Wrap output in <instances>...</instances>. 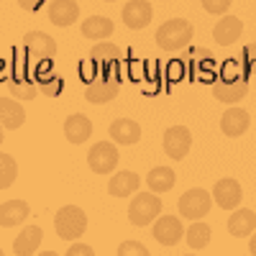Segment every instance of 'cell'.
Masks as SVG:
<instances>
[{
    "instance_id": "6da1fadb",
    "label": "cell",
    "mask_w": 256,
    "mask_h": 256,
    "mask_svg": "<svg viewBox=\"0 0 256 256\" xmlns=\"http://www.w3.org/2000/svg\"><path fill=\"white\" fill-rule=\"evenodd\" d=\"M246 92H248L246 72L238 67V62H226L223 72L212 80V98L226 105H236L246 98Z\"/></svg>"
},
{
    "instance_id": "7a4b0ae2",
    "label": "cell",
    "mask_w": 256,
    "mask_h": 256,
    "mask_svg": "<svg viewBox=\"0 0 256 256\" xmlns=\"http://www.w3.org/2000/svg\"><path fill=\"white\" fill-rule=\"evenodd\" d=\"M192 34H195V28L187 18H169L156 31V44L164 52H180L190 44Z\"/></svg>"
},
{
    "instance_id": "3957f363",
    "label": "cell",
    "mask_w": 256,
    "mask_h": 256,
    "mask_svg": "<svg viewBox=\"0 0 256 256\" xmlns=\"http://www.w3.org/2000/svg\"><path fill=\"white\" fill-rule=\"evenodd\" d=\"M54 228L62 241H77L88 230V216L77 205H64V208H59L56 218H54Z\"/></svg>"
},
{
    "instance_id": "277c9868",
    "label": "cell",
    "mask_w": 256,
    "mask_h": 256,
    "mask_svg": "<svg viewBox=\"0 0 256 256\" xmlns=\"http://www.w3.org/2000/svg\"><path fill=\"white\" fill-rule=\"evenodd\" d=\"M120 90V80L113 70L105 67L100 74H95L90 82H84V100L92 102V105H102V102H110Z\"/></svg>"
},
{
    "instance_id": "5b68a950",
    "label": "cell",
    "mask_w": 256,
    "mask_h": 256,
    "mask_svg": "<svg viewBox=\"0 0 256 256\" xmlns=\"http://www.w3.org/2000/svg\"><path fill=\"white\" fill-rule=\"evenodd\" d=\"M159 212H162V200L156 198V192H138L128 205V220L141 228L156 220Z\"/></svg>"
},
{
    "instance_id": "8992f818",
    "label": "cell",
    "mask_w": 256,
    "mask_h": 256,
    "mask_svg": "<svg viewBox=\"0 0 256 256\" xmlns=\"http://www.w3.org/2000/svg\"><path fill=\"white\" fill-rule=\"evenodd\" d=\"M210 205H212L210 192L202 187H192L180 198V216L187 220H200L210 212Z\"/></svg>"
},
{
    "instance_id": "52a82bcc",
    "label": "cell",
    "mask_w": 256,
    "mask_h": 256,
    "mask_svg": "<svg viewBox=\"0 0 256 256\" xmlns=\"http://www.w3.org/2000/svg\"><path fill=\"white\" fill-rule=\"evenodd\" d=\"M118 148L110 144V141H98L90 154H88V164L95 174H110L113 169L118 166Z\"/></svg>"
},
{
    "instance_id": "ba28073f",
    "label": "cell",
    "mask_w": 256,
    "mask_h": 256,
    "mask_svg": "<svg viewBox=\"0 0 256 256\" xmlns=\"http://www.w3.org/2000/svg\"><path fill=\"white\" fill-rule=\"evenodd\" d=\"M180 62L184 64V72H190V77H212V54L202 46H190L182 52Z\"/></svg>"
},
{
    "instance_id": "9c48e42d",
    "label": "cell",
    "mask_w": 256,
    "mask_h": 256,
    "mask_svg": "<svg viewBox=\"0 0 256 256\" xmlns=\"http://www.w3.org/2000/svg\"><path fill=\"white\" fill-rule=\"evenodd\" d=\"M192 146V134L184 126H172L164 134V154L169 159H184Z\"/></svg>"
},
{
    "instance_id": "30bf717a",
    "label": "cell",
    "mask_w": 256,
    "mask_h": 256,
    "mask_svg": "<svg viewBox=\"0 0 256 256\" xmlns=\"http://www.w3.org/2000/svg\"><path fill=\"white\" fill-rule=\"evenodd\" d=\"M120 16H123V24L128 28L141 31V28H146L148 24H152L154 10H152V3H148V0H128V3L123 6V10H120Z\"/></svg>"
},
{
    "instance_id": "8fae6325",
    "label": "cell",
    "mask_w": 256,
    "mask_h": 256,
    "mask_svg": "<svg viewBox=\"0 0 256 256\" xmlns=\"http://www.w3.org/2000/svg\"><path fill=\"white\" fill-rule=\"evenodd\" d=\"M24 49L34 62H44V59H52L56 54V41L44 31H28L26 41H24Z\"/></svg>"
},
{
    "instance_id": "7c38bea8",
    "label": "cell",
    "mask_w": 256,
    "mask_h": 256,
    "mask_svg": "<svg viewBox=\"0 0 256 256\" xmlns=\"http://www.w3.org/2000/svg\"><path fill=\"white\" fill-rule=\"evenodd\" d=\"M212 200H216V205L223 208V210H236L241 205V200H244L241 184L236 180H230V177L218 180L216 187H212Z\"/></svg>"
},
{
    "instance_id": "4fadbf2b",
    "label": "cell",
    "mask_w": 256,
    "mask_h": 256,
    "mask_svg": "<svg viewBox=\"0 0 256 256\" xmlns=\"http://www.w3.org/2000/svg\"><path fill=\"white\" fill-rule=\"evenodd\" d=\"M184 236V228H182V220L177 216H162L156 218L154 223V238L162 244V246H174L180 244Z\"/></svg>"
},
{
    "instance_id": "5bb4252c",
    "label": "cell",
    "mask_w": 256,
    "mask_h": 256,
    "mask_svg": "<svg viewBox=\"0 0 256 256\" xmlns=\"http://www.w3.org/2000/svg\"><path fill=\"white\" fill-rule=\"evenodd\" d=\"M46 13H49V20H52L54 26L67 28V26L77 24V18H80V6L74 3V0H52Z\"/></svg>"
},
{
    "instance_id": "9a60e30c",
    "label": "cell",
    "mask_w": 256,
    "mask_h": 256,
    "mask_svg": "<svg viewBox=\"0 0 256 256\" xmlns=\"http://www.w3.org/2000/svg\"><path fill=\"white\" fill-rule=\"evenodd\" d=\"M251 126V116L244 110V108H228L220 118V131L230 138H238L248 131Z\"/></svg>"
},
{
    "instance_id": "2e32d148",
    "label": "cell",
    "mask_w": 256,
    "mask_h": 256,
    "mask_svg": "<svg viewBox=\"0 0 256 256\" xmlns=\"http://www.w3.org/2000/svg\"><path fill=\"white\" fill-rule=\"evenodd\" d=\"M110 138L120 146H134L141 141V126L131 118H118L110 123Z\"/></svg>"
},
{
    "instance_id": "e0dca14e",
    "label": "cell",
    "mask_w": 256,
    "mask_h": 256,
    "mask_svg": "<svg viewBox=\"0 0 256 256\" xmlns=\"http://www.w3.org/2000/svg\"><path fill=\"white\" fill-rule=\"evenodd\" d=\"M64 136L70 144H84L92 136V120L82 113H74L64 120Z\"/></svg>"
},
{
    "instance_id": "ac0fdd59",
    "label": "cell",
    "mask_w": 256,
    "mask_h": 256,
    "mask_svg": "<svg viewBox=\"0 0 256 256\" xmlns=\"http://www.w3.org/2000/svg\"><path fill=\"white\" fill-rule=\"evenodd\" d=\"M241 31H244V24L236 16H223L216 24V28H212V38H216L218 46H230L241 36Z\"/></svg>"
},
{
    "instance_id": "d6986e66",
    "label": "cell",
    "mask_w": 256,
    "mask_h": 256,
    "mask_svg": "<svg viewBox=\"0 0 256 256\" xmlns=\"http://www.w3.org/2000/svg\"><path fill=\"white\" fill-rule=\"evenodd\" d=\"M41 241H44V230L38 226H26L24 230L18 233V238L13 241V254L18 256H31L38 251Z\"/></svg>"
},
{
    "instance_id": "ffe728a7",
    "label": "cell",
    "mask_w": 256,
    "mask_h": 256,
    "mask_svg": "<svg viewBox=\"0 0 256 256\" xmlns=\"http://www.w3.org/2000/svg\"><path fill=\"white\" fill-rule=\"evenodd\" d=\"M228 230H230V236H236V238L251 236L256 230V212L248 210V208H236L230 220H228Z\"/></svg>"
},
{
    "instance_id": "44dd1931",
    "label": "cell",
    "mask_w": 256,
    "mask_h": 256,
    "mask_svg": "<svg viewBox=\"0 0 256 256\" xmlns=\"http://www.w3.org/2000/svg\"><path fill=\"white\" fill-rule=\"evenodd\" d=\"M28 216H31V208H28L26 200H8V202L0 205V226L3 228L20 226Z\"/></svg>"
},
{
    "instance_id": "7402d4cb",
    "label": "cell",
    "mask_w": 256,
    "mask_h": 256,
    "mask_svg": "<svg viewBox=\"0 0 256 256\" xmlns=\"http://www.w3.org/2000/svg\"><path fill=\"white\" fill-rule=\"evenodd\" d=\"M24 120H26L24 105L10 98H0V126H6L8 131H16V128L24 126Z\"/></svg>"
},
{
    "instance_id": "603a6c76",
    "label": "cell",
    "mask_w": 256,
    "mask_h": 256,
    "mask_svg": "<svg viewBox=\"0 0 256 256\" xmlns=\"http://www.w3.org/2000/svg\"><path fill=\"white\" fill-rule=\"evenodd\" d=\"M138 184H141V177L136 174V172H118V174H113V180L108 182V192L113 198H128L131 192H136L138 190Z\"/></svg>"
},
{
    "instance_id": "cb8c5ba5",
    "label": "cell",
    "mask_w": 256,
    "mask_h": 256,
    "mask_svg": "<svg viewBox=\"0 0 256 256\" xmlns=\"http://www.w3.org/2000/svg\"><path fill=\"white\" fill-rule=\"evenodd\" d=\"M174 182H177V174L169 166H154L152 172H148V177H146L148 190L156 192V195H159V192H169L174 187Z\"/></svg>"
},
{
    "instance_id": "d4e9b609",
    "label": "cell",
    "mask_w": 256,
    "mask_h": 256,
    "mask_svg": "<svg viewBox=\"0 0 256 256\" xmlns=\"http://www.w3.org/2000/svg\"><path fill=\"white\" fill-rule=\"evenodd\" d=\"M113 34V20L110 18H105V16H90L88 20L82 24V36L84 38H108Z\"/></svg>"
},
{
    "instance_id": "484cf974",
    "label": "cell",
    "mask_w": 256,
    "mask_h": 256,
    "mask_svg": "<svg viewBox=\"0 0 256 256\" xmlns=\"http://www.w3.org/2000/svg\"><path fill=\"white\" fill-rule=\"evenodd\" d=\"M120 49L116 46V44H98L92 52H90V59H92V64H98V67H116V64L120 62Z\"/></svg>"
},
{
    "instance_id": "4316f807",
    "label": "cell",
    "mask_w": 256,
    "mask_h": 256,
    "mask_svg": "<svg viewBox=\"0 0 256 256\" xmlns=\"http://www.w3.org/2000/svg\"><path fill=\"white\" fill-rule=\"evenodd\" d=\"M8 90H10L13 98H20V100H34L36 92H38L36 84L31 80H26V77H20V74L8 77Z\"/></svg>"
},
{
    "instance_id": "83f0119b",
    "label": "cell",
    "mask_w": 256,
    "mask_h": 256,
    "mask_svg": "<svg viewBox=\"0 0 256 256\" xmlns=\"http://www.w3.org/2000/svg\"><path fill=\"white\" fill-rule=\"evenodd\" d=\"M187 236V244H190V248H195V251H200V248H205L208 244H210V226L200 218L198 223H192L190 226V230L184 233Z\"/></svg>"
},
{
    "instance_id": "f1b7e54d",
    "label": "cell",
    "mask_w": 256,
    "mask_h": 256,
    "mask_svg": "<svg viewBox=\"0 0 256 256\" xmlns=\"http://www.w3.org/2000/svg\"><path fill=\"white\" fill-rule=\"evenodd\" d=\"M16 174H18L16 159L10 154H0V190H8L16 182Z\"/></svg>"
},
{
    "instance_id": "f546056e",
    "label": "cell",
    "mask_w": 256,
    "mask_h": 256,
    "mask_svg": "<svg viewBox=\"0 0 256 256\" xmlns=\"http://www.w3.org/2000/svg\"><path fill=\"white\" fill-rule=\"evenodd\" d=\"M38 90L46 95H59L62 92V77H56V74L46 77L44 72H38Z\"/></svg>"
},
{
    "instance_id": "4dcf8cb0",
    "label": "cell",
    "mask_w": 256,
    "mask_h": 256,
    "mask_svg": "<svg viewBox=\"0 0 256 256\" xmlns=\"http://www.w3.org/2000/svg\"><path fill=\"white\" fill-rule=\"evenodd\" d=\"M202 8L210 16H226L230 8V0H202Z\"/></svg>"
},
{
    "instance_id": "1f68e13d",
    "label": "cell",
    "mask_w": 256,
    "mask_h": 256,
    "mask_svg": "<svg viewBox=\"0 0 256 256\" xmlns=\"http://www.w3.org/2000/svg\"><path fill=\"white\" fill-rule=\"evenodd\" d=\"M241 62L246 64V77H248V72H254L256 74V44H248V46H244V52H241Z\"/></svg>"
},
{
    "instance_id": "d6a6232c",
    "label": "cell",
    "mask_w": 256,
    "mask_h": 256,
    "mask_svg": "<svg viewBox=\"0 0 256 256\" xmlns=\"http://www.w3.org/2000/svg\"><path fill=\"white\" fill-rule=\"evenodd\" d=\"M118 254H120V256H128V254L146 256L148 251H146V246H141V244H136V241H126V244H120V246H118Z\"/></svg>"
},
{
    "instance_id": "836d02e7",
    "label": "cell",
    "mask_w": 256,
    "mask_h": 256,
    "mask_svg": "<svg viewBox=\"0 0 256 256\" xmlns=\"http://www.w3.org/2000/svg\"><path fill=\"white\" fill-rule=\"evenodd\" d=\"M67 254H70V256H80V254H88V256H92L95 251H92V246H88V244H72Z\"/></svg>"
},
{
    "instance_id": "e575fe53",
    "label": "cell",
    "mask_w": 256,
    "mask_h": 256,
    "mask_svg": "<svg viewBox=\"0 0 256 256\" xmlns=\"http://www.w3.org/2000/svg\"><path fill=\"white\" fill-rule=\"evenodd\" d=\"M18 6L24 8V10H38L41 0H18Z\"/></svg>"
},
{
    "instance_id": "d590c367",
    "label": "cell",
    "mask_w": 256,
    "mask_h": 256,
    "mask_svg": "<svg viewBox=\"0 0 256 256\" xmlns=\"http://www.w3.org/2000/svg\"><path fill=\"white\" fill-rule=\"evenodd\" d=\"M248 254H254V256H256V233H254L251 241H248Z\"/></svg>"
},
{
    "instance_id": "8d00e7d4",
    "label": "cell",
    "mask_w": 256,
    "mask_h": 256,
    "mask_svg": "<svg viewBox=\"0 0 256 256\" xmlns=\"http://www.w3.org/2000/svg\"><path fill=\"white\" fill-rule=\"evenodd\" d=\"M0 144H3V126H0Z\"/></svg>"
},
{
    "instance_id": "74e56055",
    "label": "cell",
    "mask_w": 256,
    "mask_h": 256,
    "mask_svg": "<svg viewBox=\"0 0 256 256\" xmlns=\"http://www.w3.org/2000/svg\"><path fill=\"white\" fill-rule=\"evenodd\" d=\"M105 3H116V0H105Z\"/></svg>"
},
{
    "instance_id": "f35d334b",
    "label": "cell",
    "mask_w": 256,
    "mask_h": 256,
    "mask_svg": "<svg viewBox=\"0 0 256 256\" xmlns=\"http://www.w3.org/2000/svg\"><path fill=\"white\" fill-rule=\"evenodd\" d=\"M0 254H3V248H0Z\"/></svg>"
}]
</instances>
